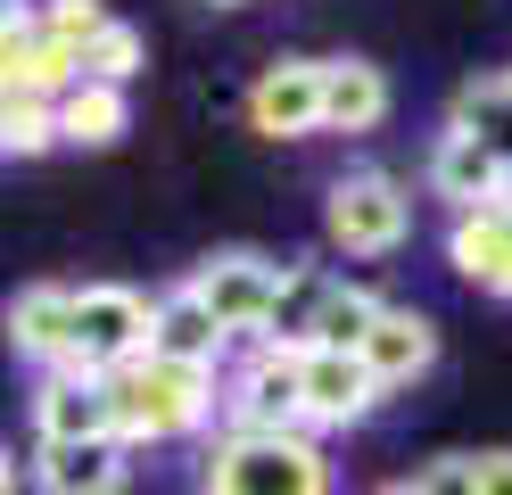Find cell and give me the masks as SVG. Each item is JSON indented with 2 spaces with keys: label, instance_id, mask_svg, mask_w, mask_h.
I'll return each instance as SVG.
<instances>
[{
  "label": "cell",
  "instance_id": "6da1fadb",
  "mask_svg": "<svg viewBox=\"0 0 512 495\" xmlns=\"http://www.w3.org/2000/svg\"><path fill=\"white\" fill-rule=\"evenodd\" d=\"M100 388H108V429H116L124 454L199 438V429L215 421V372H182V363H157V355H133Z\"/></svg>",
  "mask_w": 512,
  "mask_h": 495
},
{
  "label": "cell",
  "instance_id": "7a4b0ae2",
  "mask_svg": "<svg viewBox=\"0 0 512 495\" xmlns=\"http://www.w3.org/2000/svg\"><path fill=\"white\" fill-rule=\"evenodd\" d=\"M199 495H331V454L306 429H223L199 462Z\"/></svg>",
  "mask_w": 512,
  "mask_h": 495
},
{
  "label": "cell",
  "instance_id": "3957f363",
  "mask_svg": "<svg viewBox=\"0 0 512 495\" xmlns=\"http://www.w3.org/2000/svg\"><path fill=\"white\" fill-rule=\"evenodd\" d=\"M133 355H149V297L124 281H83L67 289V363L75 380H108Z\"/></svg>",
  "mask_w": 512,
  "mask_h": 495
},
{
  "label": "cell",
  "instance_id": "277c9868",
  "mask_svg": "<svg viewBox=\"0 0 512 495\" xmlns=\"http://www.w3.org/2000/svg\"><path fill=\"white\" fill-rule=\"evenodd\" d=\"M323 231H331V248H347V256H397L405 231H413V190L397 174H380V165L339 174L331 198H323Z\"/></svg>",
  "mask_w": 512,
  "mask_h": 495
},
{
  "label": "cell",
  "instance_id": "5b68a950",
  "mask_svg": "<svg viewBox=\"0 0 512 495\" xmlns=\"http://www.w3.org/2000/svg\"><path fill=\"white\" fill-rule=\"evenodd\" d=\"M273 281H281V264H273L265 248H215V256L190 264V281H182V289L199 297V314L240 347V339H256V330H265Z\"/></svg>",
  "mask_w": 512,
  "mask_h": 495
},
{
  "label": "cell",
  "instance_id": "8992f818",
  "mask_svg": "<svg viewBox=\"0 0 512 495\" xmlns=\"http://www.w3.org/2000/svg\"><path fill=\"white\" fill-rule=\"evenodd\" d=\"M215 421L223 429H298V355L248 339L232 372H215Z\"/></svg>",
  "mask_w": 512,
  "mask_h": 495
},
{
  "label": "cell",
  "instance_id": "52a82bcc",
  "mask_svg": "<svg viewBox=\"0 0 512 495\" xmlns=\"http://www.w3.org/2000/svg\"><path fill=\"white\" fill-rule=\"evenodd\" d=\"M380 413V388L356 355H331V347H306L298 355V429H356Z\"/></svg>",
  "mask_w": 512,
  "mask_h": 495
},
{
  "label": "cell",
  "instance_id": "ba28073f",
  "mask_svg": "<svg viewBox=\"0 0 512 495\" xmlns=\"http://www.w3.org/2000/svg\"><path fill=\"white\" fill-rule=\"evenodd\" d=\"M356 363L372 372L380 396L405 388V380H422L430 363H438V322L422 306H389V297H380V314L364 322V339H356Z\"/></svg>",
  "mask_w": 512,
  "mask_h": 495
},
{
  "label": "cell",
  "instance_id": "9c48e42d",
  "mask_svg": "<svg viewBox=\"0 0 512 495\" xmlns=\"http://www.w3.org/2000/svg\"><path fill=\"white\" fill-rule=\"evenodd\" d=\"M314 108H323V58H273L265 75L248 83V124L265 141H306Z\"/></svg>",
  "mask_w": 512,
  "mask_h": 495
},
{
  "label": "cell",
  "instance_id": "30bf717a",
  "mask_svg": "<svg viewBox=\"0 0 512 495\" xmlns=\"http://www.w3.org/2000/svg\"><path fill=\"white\" fill-rule=\"evenodd\" d=\"M149 355L157 363H182V372H223L232 339H223V330L199 314V297L174 281L166 297H149Z\"/></svg>",
  "mask_w": 512,
  "mask_h": 495
},
{
  "label": "cell",
  "instance_id": "8fae6325",
  "mask_svg": "<svg viewBox=\"0 0 512 495\" xmlns=\"http://www.w3.org/2000/svg\"><path fill=\"white\" fill-rule=\"evenodd\" d=\"M504 182H512V165H504L496 149H479L471 132H438V141H430V190H438L455 215L496 207V198H504Z\"/></svg>",
  "mask_w": 512,
  "mask_h": 495
},
{
  "label": "cell",
  "instance_id": "7c38bea8",
  "mask_svg": "<svg viewBox=\"0 0 512 495\" xmlns=\"http://www.w3.org/2000/svg\"><path fill=\"white\" fill-rule=\"evenodd\" d=\"M133 454L116 438H75V446H42L34 454V487L42 495H124Z\"/></svg>",
  "mask_w": 512,
  "mask_h": 495
},
{
  "label": "cell",
  "instance_id": "4fadbf2b",
  "mask_svg": "<svg viewBox=\"0 0 512 495\" xmlns=\"http://www.w3.org/2000/svg\"><path fill=\"white\" fill-rule=\"evenodd\" d=\"M380 124H389V75L372 58H323L314 132H380Z\"/></svg>",
  "mask_w": 512,
  "mask_h": 495
},
{
  "label": "cell",
  "instance_id": "5bb4252c",
  "mask_svg": "<svg viewBox=\"0 0 512 495\" xmlns=\"http://www.w3.org/2000/svg\"><path fill=\"white\" fill-rule=\"evenodd\" d=\"M50 132H58V149H116L124 132H133V99L75 75L67 91L50 99Z\"/></svg>",
  "mask_w": 512,
  "mask_h": 495
},
{
  "label": "cell",
  "instance_id": "9a60e30c",
  "mask_svg": "<svg viewBox=\"0 0 512 495\" xmlns=\"http://www.w3.org/2000/svg\"><path fill=\"white\" fill-rule=\"evenodd\" d=\"M34 429H42V446L116 438V429H108V388H100V380H75V372H42V388H34Z\"/></svg>",
  "mask_w": 512,
  "mask_h": 495
},
{
  "label": "cell",
  "instance_id": "2e32d148",
  "mask_svg": "<svg viewBox=\"0 0 512 495\" xmlns=\"http://www.w3.org/2000/svg\"><path fill=\"white\" fill-rule=\"evenodd\" d=\"M0 322H9L17 363H34V372H58V363H67V281H34V289H17Z\"/></svg>",
  "mask_w": 512,
  "mask_h": 495
},
{
  "label": "cell",
  "instance_id": "e0dca14e",
  "mask_svg": "<svg viewBox=\"0 0 512 495\" xmlns=\"http://www.w3.org/2000/svg\"><path fill=\"white\" fill-rule=\"evenodd\" d=\"M446 264L488 289V297H512V215L479 207V215H455V231H446Z\"/></svg>",
  "mask_w": 512,
  "mask_h": 495
},
{
  "label": "cell",
  "instance_id": "ac0fdd59",
  "mask_svg": "<svg viewBox=\"0 0 512 495\" xmlns=\"http://www.w3.org/2000/svg\"><path fill=\"white\" fill-rule=\"evenodd\" d=\"M331 281H339L331 264H281L273 306H265V330H256V339H265V347H290V355H306V339H314V314H323Z\"/></svg>",
  "mask_w": 512,
  "mask_h": 495
},
{
  "label": "cell",
  "instance_id": "d6986e66",
  "mask_svg": "<svg viewBox=\"0 0 512 495\" xmlns=\"http://www.w3.org/2000/svg\"><path fill=\"white\" fill-rule=\"evenodd\" d=\"M141 58H149V42H141V25H124V17H108L100 33H91V42L75 50V75L83 83H108V91H124L141 75Z\"/></svg>",
  "mask_w": 512,
  "mask_h": 495
},
{
  "label": "cell",
  "instance_id": "ffe728a7",
  "mask_svg": "<svg viewBox=\"0 0 512 495\" xmlns=\"http://www.w3.org/2000/svg\"><path fill=\"white\" fill-rule=\"evenodd\" d=\"M446 132H471L479 149H496L504 165H512V108H504V83L488 75V83H463L455 91V116H446Z\"/></svg>",
  "mask_w": 512,
  "mask_h": 495
},
{
  "label": "cell",
  "instance_id": "44dd1931",
  "mask_svg": "<svg viewBox=\"0 0 512 495\" xmlns=\"http://www.w3.org/2000/svg\"><path fill=\"white\" fill-rule=\"evenodd\" d=\"M380 314V297L372 289H356V281H331V297H323V314H314V339L306 347H331V355H356V339H364V322Z\"/></svg>",
  "mask_w": 512,
  "mask_h": 495
},
{
  "label": "cell",
  "instance_id": "7402d4cb",
  "mask_svg": "<svg viewBox=\"0 0 512 495\" xmlns=\"http://www.w3.org/2000/svg\"><path fill=\"white\" fill-rule=\"evenodd\" d=\"M58 132H50V99H17L0 91V157H50Z\"/></svg>",
  "mask_w": 512,
  "mask_h": 495
},
{
  "label": "cell",
  "instance_id": "603a6c76",
  "mask_svg": "<svg viewBox=\"0 0 512 495\" xmlns=\"http://www.w3.org/2000/svg\"><path fill=\"white\" fill-rule=\"evenodd\" d=\"M67 83H75V58L58 50V42H42V33H34V42L17 50V66H9V91H17V99H58Z\"/></svg>",
  "mask_w": 512,
  "mask_h": 495
},
{
  "label": "cell",
  "instance_id": "cb8c5ba5",
  "mask_svg": "<svg viewBox=\"0 0 512 495\" xmlns=\"http://www.w3.org/2000/svg\"><path fill=\"white\" fill-rule=\"evenodd\" d=\"M100 25H108V9H100V0H42V9H34V33H42V42H58L67 58H75Z\"/></svg>",
  "mask_w": 512,
  "mask_h": 495
},
{
  "label": "cell",
  "instance_id": "d4e9b609",
  "mask_svg": "<svg viewBox=\"0 0 512 495\" xmlns=\"http://www.w3.org/2000/svg\"><path fill=\"white\" fill-rule=\"evenodd\" d=\"M413 495H471V454H430L413 471Z\"/></svg>",
  "mask_w": 512,
  "mask_h": 495
},
{
  "label": "cell",
  "instance_id": "484cf974",
  "mask_svg": "<svg viewBox=\"0 0 512 495\" xmlns=\"http://www.w3.org/2000/svg\"><path fill=\"white\" fill-rule=\"evenodd\" d=\"M25 42H34V9L25 0H0V91H9V66H17Z\"/></svg>",
  "mask_w": 512,
  "mask_h": 495
},
{
  "label": "cell",
  "instance_id": "4316f807",
  "mask_svg": "<svg viewBox=\"0 0 512 495\" xmlns=\"http://www.w3.org/2000/svg\"><path fill=\"white\" fill-rule=\"evenodd\" d=\"M471 495H512V446L471 454Z\"/></svg>",
  "mask_w": 512,
  "mask_h": 495
},
{
  "label": "cell",
  "instance_id": "83f0119b",
  "mask_svg": "<svg viewBox=\"0 0 512 495\" xmlns=\"http://www.w3.org/2000/svg\"><path fill=\"white\" fill-rule=\"evenodd\" d=\"M17 479H25V462H17L9 446H0V495H17Z\"/></svg>",
  "mask_w": 512,
  "mask_h": 495
},
{
  "label": "cell",
  "instance_id": "f1b7e54d",
  "mask_svg": "<svg viewBox=\"0 0 512 495\" xmlns=\"http://www.w3.org/2000/svg\"><path fill=\"white\" fill-rule=\"evenodd\" d=\"M372 495H413V479H397V487H372Z\"/></svg>",
  "mask_w": 512,
  "mask_h": 495
},
{
  "label": "cell",
  "instance_id": "f546056e",
  "mask_svg": "<svg viewBox=\"0 0 512 495\" xmlns=\"http://www.w3.org/2000/svg\"><path fill=\"white\" fill-rule=\"evenodd\" d=\"M496 83H504V108H512V66H504V75H496Z\"/></svg>",
  "mask_w": 512,
  "mask_h": 495
},
{
  "label": "cell",
  "instance_id": "4dcf8cb0",
  "mask_svg": "<svg viewBox=\"0 0 512 495\" xmlns=\"http://www.w3.org/2000/svg\"><path fill=\"white\" fill-rule=\"evenodd\" d=\"M207 9H248V0H207Z\"/></svg>",
  "mask_w": 512,
  "mask_h": 495
}]
</instances>
